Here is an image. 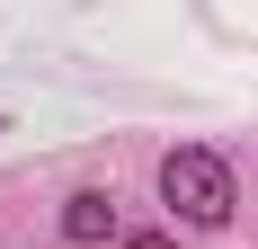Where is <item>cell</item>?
I'll use <instances>...</instances> for the list:
<instances>
[{
	"instance_id": "cell-1",
	"label": "cell",
	"mask_w": 258,
	"mask_h": 249,
	"mask_svg": "<svg viewBox=\"0 0 258 249\" xmlns=\"http://www.w3.org/2000/svg\"><path fill=\"white\" fill-rule=\"evenodd\" d=\"M160 205H169L178 223H196V231H223V223H232V205H240L232 160H223L214 143H178V151H160Z\"/></svg>"
},
{
	"instance_id": "cell-2",
	"label": "cell",
	"mask_w": 258,
	"mask_h": 249,
	"mask_svg": "<svg viewBox=\"0 0 258 249\" xmlns=\"http://www.w3.org/2000/svg\"><path fill=\"white\" fill-rule=\"evenodd\" d=\"M62 240L72 249L116 240V196H107V187H72V196H62Z\"/></svg>"
},
{
	"instance_id": "cell-3",
	"label": "cell",
	"mask_w": 258,
	"mask_h": 249,
	"mask_svg": "<svg viewBox=\"0 0 258 249\" xmlns=\"http://www.w3.org/2000/svg\"><path fill=\"white\" fill-rule=\"evenodd\" d=\"M125 249H178L169 231H125Z\"/></svg>"
}]
</instances>
